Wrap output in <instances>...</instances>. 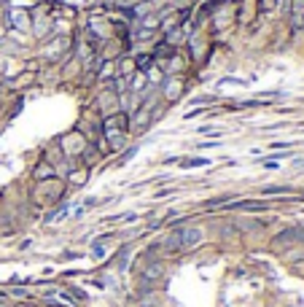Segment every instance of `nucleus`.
<instances>
[{"mask_svg": "<svg viewBox=\"0 0 304 307\" xmlns=\"http://www.w3.org/2000/svg\"><path fill=\"white\" fill-rule=\"evenodd\" d=\"M202 243V229L199 226H186L181 229V251H191Z\"/></svg>", "mask_w": 304, "mask_h": 307, "instance_id": "1", "label": "nucleus"}, {"mask_svg": "<svg viewBox=\"0 0 304 307\" xmlns=\"http://www.w3.org/2000/svg\"><path fill=\"white\" fill-rule=\"evenodd\" d=\"M129 116L124 113V110H116V113H111V116L105 119V132H127L129 129Z\"/></svg>", "mask_w": 304, "mask_h": 307, "instance_id": "2", "label": "nucleus"}, {"mask_svg": "<svg viewBox=\"0 0 304 307\" xmlns=\"http://www.w3.org/2000/svg\"><path fill=\"white\" fill-rule=\"evenodd\" d=\"M226 208H237V210H267V202H258V199H242V202L226 205Z\"/></svg>", "mask_w": 304, "mask_h": 307, "instance_id": "3", "label": "nucleus"}, {"mask_svg": "<svg viewBox=\"0 0 304 307\" xmlns=\"http://www.w3.org/2000/svg\"><path fill=\"white\" fill-rule=\"evenodd\" d=\"M164 248L170 251V253H178V251H181V229L170 232V237L164 240Z\"/></svg>", "mask_w": 304, "mask_h": 307, "instance_id": "4", "label": "nucleus"}, {"mask_svg": "<svg viewBox=\"0 0 304 307\" xmlns=\"http://www.w3.org/2000/svg\"><path fill=\"white\" fill-rule=\"evenodd\" d=\"M181 89H183V84L181 81H172V78H170V81H167V100H175L178 94H181Z\"/></svg>", "mask_w": 304, "mask_h": 307, "instance_id": "5", "label": "nucleus"}, {"mask_svg": "<svg viewBox=\"0 0 304 307\" xmlns=\"http://www.w3.org/2000/svg\"><path fill=\"white\" fill-rule=\"evenodd\" d=\"M148 122H151V113H148V108L146 110H140V113H137V116H135V127H137V129H146V124Z\"/></svg>", "mask_w": 304, "mask_h": 307, "instance_id": "6", "label": "nucleus"}, {"mask_svg": "<svg viewBox=\"0 0 304 307\" xmlns=\"http://www.w3.org/2000/svg\"><path fill=\"white\" fill-rule=\"evenodd\" d=\"M35 178H54V167H51V164H38V167H35Z\"/></svg>", "mask_w": 304, "mask_h": 307, "instance_id": "7", "label": "nucleus"}, {"mask_svg": "<svg viewBox=\"0 0 304 307\" xmlns=\"http://www.w3.org/2000/svg\"><path fill=\"white\" fill-rule=\"evenodd\" d=\"M181 38H183L181 30H170V33H167V43H170V46H178V43H181Z\"/></svg>", "mask_w": 304, "mask_h": 307, "instance_id": "8", "label": "nucleus"}, {"mask_svg": "<svg viewBox=\"0 0 304 307\" xmlns=\"http://www.w3.org/2000/svg\"><path fill=\"white\" fill-rule=\"evenodd\" d=\"M183 167H205L207 164V159H183Z\"/></svg>", "mask_w": 304, "mask_h": 307, "instance_id": "9", "label": "nucleus"}, {"mask_svg": "<svg viewBox=\"0 0 304 307\" xmlns=\"http://www.w3.org/2000/svg\"><path fill=\"white\" fill-rule=\"evenodd\" d=\"M151 62H153V57H148V54H143V57L137 59V68H140V70H148V68H151Z\"/></svg>", "mask_w": 304, "mask_h": 307, "instance_id": "10", "label": "nucleus"}]
</instances>
